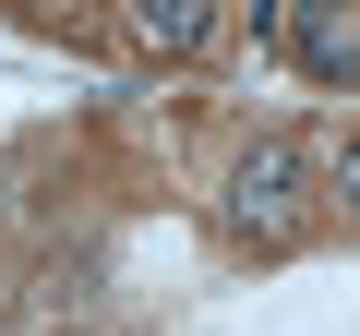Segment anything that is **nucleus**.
<instances>
[{
  "instance_id": "obj_1",
  "label": "nucleus",
  "mask_w": 360,
  "mask_h": 336,
  "mask_svg": "<svg viewBox=\"0 0 360 336\" xmlns=\"http://www.w3.org/2000/svg\"><path fill=\"white\" fill-rule=\"evenodd\" d=\"M229 217H240L252 240H288V228H300V144H252V156L229 168Z\"/></svg>"
},
{
  "instance_id": "obj_2",
  "label": "nucleus",
  "mask_w": 360,
  "mask_h": 336,
  "mask_svg": "<svg viewBox=\"0 0 360 336\" xmlns=\"http://www.w3.org/2000/svg\"><path fill=\"white\" fill-rule=\"evenodd\" d=\"M288 49L312 84H360V25H348V0H288Z\"/></svg>"
},
{
  "instance_id": "obj_3",
  "label": "nucleus",
  "mask_w": 360,
  "mask_h": 336,
  "mask_svg": "<svg viewBox=\"0 0 360 336\" xmlns=\"http://www.w3.org/2000/svg\"><path fill=\"white\" fill-rule=\"evenodd\" d=\"M132 37H144L156 60H193V49L217 37V0H132Z\"/></svg>"
},
{
  "instance_id": "obj_4",
  "label": "nucleus",
  "mask_w": 360,
  "mask_h": 336,
  "mask_svg": "<svg viewBox=\"0 0 360 336\" xmlns=\"http://www.w3.org/2000/svg\"><path fill=\"white\" fill-rule=\"evenodd\" d=\"M336 181H348V205H360V144H348V168H336Z\"/></svg>"
}]
</instances>
